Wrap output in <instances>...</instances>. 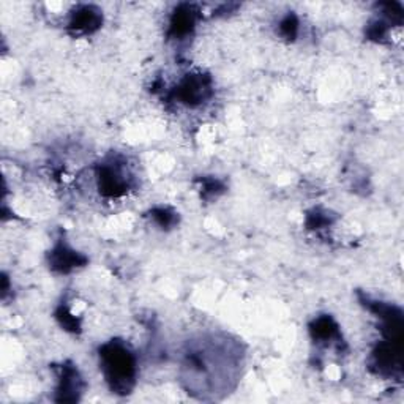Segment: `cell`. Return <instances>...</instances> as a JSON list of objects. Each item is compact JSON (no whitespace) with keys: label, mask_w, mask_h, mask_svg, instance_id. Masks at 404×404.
Wrapping results in <instances>:
<instances>
[{"label":"cell","mask_w":404,"mask_h":404,"mask_svg":"<svg viewBox=\"0 0 404 404\" xmlns=\"http://www.w3.org/2000/svg\"><path fill=\"white\" fill-rule=\"evenodd\" d=\"M154 213L155 215H160V224L161 226H168V224H171V222H173V215H169L168 210L161 209V210L154 212Z\"/></svg>","instance_id":"8"},{"label":"cell","mask_w":404,"mask_h":404,"mask_svg":"<svg viewBox=\"0 0 404 404\" xmlns=\"http://www.w3.org/2000/svg\"><path fill=\"white\" fill-rule=\"evenodd\" d=\"M209 94V85L201 76L187 78L179 87V98L183 103L188 105H194V103H201Z\"/></svg>","instance_id":"2"},{"label":"cell","mask_w":404,"mask_h":404,"mask_svg":"<svg viewBox=\"0 0 404 404\" xmlns=\"http://www.w3.org/2000/svg\"><path fill=\"white\" fill-rule=\"evenodd\" d=\"M196 11L192 7H182L174 13L171 21V34L175 36L187 35L196 24Z\"/></svg>","instance_id":"5"},{"label":"cell","mask_w":404,"mask_h":404,"mask_svg":"<svg viewBox=\"0 0 404 404\" xmlns=\"http://www.w3.org/2000/svg\"><path fill=\"white\" fill-rule=\"evenodd\" d=\"M81 261H82L81 256L76 254L73 250L66 248L65 245H59L52 253V264H54L52 267L59 268V270L62 272H66L68 268L76 267Z\"/></svg>","instance_id":"6"},{"label":"cell","mask_w":404,"mask_h":404,"mask_svg":"<svg viewBox=\"0 0 404 404\" xmlns=\"http://www.w3.org/2000/svg\"><path fill=\"white\" fill-rule=\"evenodd\" d=\"M100 24H101L100 11H96L92 7H82L73 15L70 27L78 34H89L92 30L100 27Z\"/></svg>","instance_id":"4"},{"label":"cell","mask_w":404,"mask_h":404,"mask_svg":"<svg viewBox=\"0 0 404 404\" xmlns=\"http://www.w3.org/2000/svg\"><path fill=\"white\" fill-rule=\"evenodd\" d=\"M101 368L106 381L115 391L127 394L131 389L136 375V363L133 354L120 342H109L100 349Z\"/></svg>","instance_id":"1"},{"label":"cell","mask_w":404,"mask_h":404,"mask_svg":"<svg viewBox=\"0 0 404 404\" xmlns=\"http://www.w3.org/2000/svg\"><path fill=\"white\" fill-rule=\"evenodd\" d=\"M100 188L108 196H119L125 193L127 179H124L119 169H114L113 166H103L100 171Z\"/></svg>","instance_id":"3"},{"label":"cell","mask_w":404,"mask_h":404,"mask_svg":"<svg viewBox=\"0 0 404 404\" xmlns=\"http://www.w3.org/2000/svg\"><path fill=\"white\" fill-rule=\"evenodd\" d=\"M297 27H298V22L294 16H287L286 20L281 22V32H283L287 38H291V36H296Z\"/></svg>","instance_id":"7"}]
</instances>
